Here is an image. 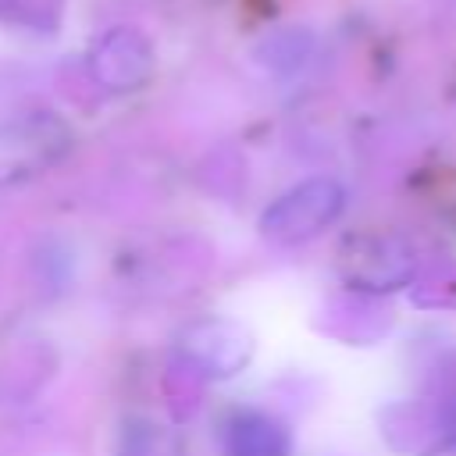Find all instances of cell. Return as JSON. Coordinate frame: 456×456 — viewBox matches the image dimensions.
Returning <instances> with one entry per match:
<instances>
[{"label": "cell", "instance_id": "obj_8", "mask_svg": "<svg viewBox=\"0 0 456 456\" xmlns=\"http://www.w3.org/2000/svg\"><path fill=\"white\" fill-rule=\"evenodd\" d=\"M424 456H456V438H445V442H438L435 449H428Z\"/></svg>", "mask_w": 456, "mask_h": 456}, {"label": "cell", "instance_id": "obj_2", "mask_svg": "<svg viewBox=\"0 0 456 456\" xmlns=\"http://www.w3.org/2000/svg\"><path fill=\"white\" fill-rule=\"evenodd\" d=\"M346 210V189L335 178H306L281 192L260 214V235L274 246H299L317 239Z\"/></svg>", "mask_w": 456, "mask_h": 456}, {"label": "cell", "instance_id": "obj_7", "mask_svg": "<svg viewBox=\"0 0 456 456\" xmlns=\"http://www.w3.org/2000/svg\"><path fill=\"white\" fill-rule=\"evenodd\" d=\"M118 456H182V438L153 417H132L121 431Z\"/></svg>", "mask_w": 456, "mask_h": 456}, {"label": "cell", "instance_id": "obj_9", "mask_svg": "<svg viewBox=\"0 0 456 456\" xmlns=\"http://www.w3.org/2000/svg\"><path fill=\"white\" fill-rule=\"evenodd\" d=\"M11 4H14V0H0V11H7V7H11Z\"/></svg>", "mask_w": 456, "mask_h": 456}, {"label": "cell", "instance_id": "obj_6", "mask_svg": "<svg viewBox=\"0 0 456 456\" xmlns=\"http://www.w3.org/2000/svg\"><path fill=\"white\" fill-rule=\"evenodd\" d=\"M224 456H289V428L264 410H235L221 431Z\"/></svg>", "mask_w": 456, "mask_h": 456}, {"label": "cell", "instance_id": "obj_1", "mask_svg": "<svg viewBox=\"0 0 456 456\" xmlns=\"http://www.w3.org/2000/svg\"><path fill=\"white\" fill-rule=\"evenodd\" d=\"M71 142L75 132L57 110H21L0 121V189L46 175L68 157Z\"/></svg>", "mask_w": 456, "mask_h": 456}, {"label": "cell", "instance_id": "obj_4", "mask_svg": "<svg viewBox=\"0 0 456 456\" xmlns=\"http://www.w3.org/2000/svg\"><path fill=\"white\" fill-rule=\"evenodd\" d=\"M178 353L192 374L232 378L253 360V335L239 321L207 317V321L189 324L178 335Z\"/></svg>", "mask_w": 456, "mask_h": 456}, {"label": "cell", "instance_id": "obj_5", "mask_svg": "<svg viewBox=\"0 0 456 456\" xmlns=\"http://www.w3.org/2000/svg\"><path fill=\"white\" fill-rule=\"evenodd\" d=\"M89 75L110 93H132L150 82L157 53L135 25H114L89 46Z\"/></svg>", "mask_w": 456, "mask_h": 456}, {"label": "cell", "instance_id": "obj_3", "mask_svg": "<svg viewBox=\"0 0 456 456\" xmlns=\"http://www.w3.org/2000/svg\"><path fill=\"white\" fill-rule=\"evenodd\" d=\"M338 271L356 292H392L403 289L417 271L413 246L395 232H360L349 235L338 253Z\"/></svg>", "mask_w": 456, "mask_h": 456}]
</instances>
